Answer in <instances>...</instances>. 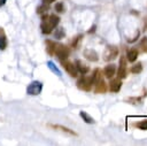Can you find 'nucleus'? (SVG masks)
Returning <instances> with one entry per match:
<instances>
[{"instance_id": "nucleus-26", "label": "nucleus", "mask_w": 147, "mask_h": 146, "mask_svg": "<svg viewBox=\"0 0 147 146\" xmlns=\"http://www.w3.org/2000/svg\"><path fill=\"white\" fill-rule=\"evenodd\" d=\"M137 126L140 129V130H147V120H144L141 122H139L137 124Z\"/></svg>"}, {"instance_id": "nucleus-24", "label": "nucleus", "mask_w": 147, "mask_h": 146, "mask_svg": "<svg viewBox=\"0 0 147 146\" xmlns=\"http://www.w3.org/2000/svg\"><path fill=\"white\" fill-rule=\"evenodd\" d=\"M63 36H64V31H63V28H59V29H56V32H55V37H56L57 39H61V38H63Z\"/></svg>"}, {"instance_id": "nucleus-14", "label": "nucleus", "mask_w": 147, "mask_h": 146, "mask_svg": "<svg viewBox=\"0 0 147 146\" xmlns=\"http://www.w3.org/2000/svg\"><path fill=\"white\" fill-rule=\"evenodd\" d=\"M107 91V84L106 82L102 79H100L95 85H94V92L95 93H105Z\"/></svg>"}, {"instance_id": "nucleus-2", "label": "nucleus", "mask_w": 147, "mask_h": 146, "mask_svg": "<svg viewBox=\"0 0 147 146\" xmlns=\"http://www.w3.org/2000/svg\"><path fill=\"white\" fill-rule=\"evenodd\" d=\"M54 54L57 56V59L60 61H63V60H67L68 59V56L70 54V49L65 45H63V44H56Z\"/></svg>"}, {"instance_id": "nucleus-5", "label": "nucleus", "mask_w": 147, "mask_h": 146, "mask_svg": "<svg viewBox=\"0 0 147 146\" xmlns=\"http://www.w3.org/2000/svg\"><path fill=\"white\" fill-rule=\"evenodd\" d=\"M118 56V48L116 46H107L106 51L103 53V60L105 61H111L115 60Z\"/></svg>"}, {"instance_id": "nucleus-22", "label": "nucleus", "mask_w": 147, "mask_h": 146, "mask_svg": "<svg viewBox=\"0 0 147 146\" xmlns=\"http://www.w3.org/2000/svg\"><path fill=\"white\" fill-rule=\"evenodd\" d=\"M140 47L144 52L147 53V37H144L141 40H140Z\"/></svg>"}, {"instance_id": "nucleus-7", "label": "nucleus", "mask_w": 147, "mask_h": 146, "mask_svg": "<svg viewBox=\"0 0 147 146\" xmlns=\"http://www.w3.org/2000/svg\"><path fill=\"white\" fill-rule=\"evenodd\" d=\"M127 76V67H126V59L125 56H121L119 59V64H118V70H117V77L123 79Z\"/></svg>"}, {"instance_id": "nucleus-18", "label": "nucleus", "mask_w": 147, "mask_h": 146, "mask_svg": "<svg viewBox=\"0 0 147 146\" xmlns=\"http://www.w3.org/2000/svg\"><path fill=\"white\" fill-rule=\"evenodd\" d=\"M6 47H7V38H6V36L3 33V30H2L0 32V49L3 51Z\"/></svg>"}, {"instance_id": "nucleus-3", "label": "nucleus", "mask_w": 147, "mask_h": 146, "mask_svg": "<svg viewBox=\"0 0 147 146\" xmlns=\"http://www.w3.org/2000/svg\"><path fill=\"white\" fill-rule=\"evenodd\" d=\"M92 85H93V83H92V77L90 76H85V75H83L78 80H77V86H78V89L79 90H82V91H90L91 89H92Z\"/></svg>"}, {"instance_id": "nucleus-8", "label": "nucleus", "mask_w": 147, "mask_h": 146, "mask_svg": "<svg viewBox=\"0 0 147 146\" xmlns=\"http://www.w3.org/2000/svg\"><path fill=\"white\" fill-rule=\"evenodd\" d=\"M121 87H122V79L121 78L117 77V78H114V79L110 80V83H109V90H110V92L117 93L121 90Z\"/></svg>"}, {"instance_id": "nucleus-15", "label": "nucleus", "mask_w": 147, "mask_h": 146, "mask_svg": "<svg viewBox=\"0 0 147 146\" xmlns=\"http://www.w3.org/2000/svg\"><path fill=\"white\" fill-rule=\"evenodd\" d=\"M91 77H92V83H93V85H95L100 79H102V71H101V69H99V68L94 69L93 75H92Z\"/></svg>"}, {"instance_id": "nucleus-27", "label": "nucleus", "mask_w": 147, "mask_h": 146, "mask_svg": "<svg viewBox=\"0 0 147 146\" xmlns=\"http://www.w3.org/2000/svg\"><path fill=\"white\" fill-rule=\"evenodd\" d=\"M55 0H44V3H47V5H49V3H52V2H54Z\"/></svg>"}, {"instance_id": "nucleus-6", "label": "nucleus", "mask_w": 147, "mask_h": 146, "mask_svg": "<svg viewBox=\"0 0 147 146\" xmlns=\"http://www.w3.org/2000/svg\"><path fill=\"white\" fill-rule=\"evenodd\" d=\"M61 64H62L63 69H64L71 77H77V76H78V70H77L76 66H75L72 62L67 61V60H63V61H61Z\"/></svg>"}, {"instance_id": "nucleus-13", "label": "nucleus", "mask_w": 147, "mask_h": 146, "mask_svg": "<svg viewBox=\"0 0 147 146\" xmlns=\"http://www.w3.org/2000/svg\"><path fill=\"white\" fill-rule=\"evenodd\" d=\"M115 72H116V67H115V64H113V63L106 66L105 69H103V75H105L107 78H109V79H111V77L115 75Z\"/></svg>"}, {"instance_id": "nucleus-1", "label": "nucleus", "mask_w": 147, "mask_h": 146, "mask_svg": "<svg viewBox=\"0 0 147 146\" xmlns=\"http://www.w3.org/2000/svg\"><path fill=\"white\" fill-rule=\"evenodd\" d=\"M59 23H60V17L56 14L48 15V17L45 21H41V24H40L41 32L45 34H49L57 26Z\"/></svg>"}, {"instance_id": "nucleus-11", "label": "nucleus", "mask_w": 147, "mask_h": 146, "mask_svg": "<svg viewBox=\"0 0 147 146\" xmlns=\"http://www.w3.org/2000/svg\"><path fill=\"white\" fill-rule=\"evenodd\" d=\"M126 57V61H129V62H134L136 60H137V57H138V49L137 48H129L127 51H126V55H125Z\"/></svg>"}, {"instance_id": "nucleus-21", "label": "nucleus", "mask_w": 147, "mask_h": 146, "mask_svg": "<svg viewBox=\"0 0 147 146\" xmlns=\"http://www.w3.org/2000/svg\"><path fill=\"white\" fill-rule=\"evenodd\" d=\"M82 38H83V34H78V36L72 40L71 46H72L74 48H77V47H78V45H79V43H80V40H82Z\"/></svg>"}, {"instance_id": "nucleus-20", "label": "nucleus", "mask_w": 147, "mask_h": 146, "mask_svg": "<svg viewBox=\"0 0 147 146\" xmlns=\"http://www.w3.org/2000/svg\"><path fill=\"white\" fill-rule=\"evenodd\" d=\"M47 66H48V68H49V69H51V70H52L54 74H56L57 76H61V71H60V70H59V69H57V68L54 66V63H53L52 61H49V62L47 63Z\"/></svg>"}, {"instance_id": "nucleus-12", "label": "nucleus", "mask_w": 147, "mask_h": 146, "mask_svg": "<svg viewBox=\"0 0 147 146\" xmlns=\"http://www.w3.org/2000/svg\"><path fill=\"white\" fill-rule=\"evenodd\" d=\"M75 66H76V68H77L78 72H80L82 75H86V74L88 72V70H90L88 66H87V64H85L82 60H77Z\"/></svg>"}, {"instance_id": "nucleus-9", "label": "nucleus", "mask_w": 147, "mask_h": 146, "mask_svg": "<svg viewBox=\"0 0 147 146\" xmlns=\"http://www.w3.org/2000/svg\"><path fill=\"white\" fill-rule=\"evenodd\" d=\"M48 126L52 128V129H54V130H59V131H61V132H63V133H68V135H70V136H76V135H77L74 130H71V129H69V128H67V126L60 125V124H48Z\"/></svg>"}, {"instance_id": "nucleus-17", "label": "nucleus", "mask_w": 147, "mask_h": 146, "mask_svg": "<svg viewBox=\"0 0 147 146\" xmlns=\"http://www.w3.org/2000/svg\"><path fill=\"white\" fill-rule=\"evenodd\" d=\"M79 115H80V117L84 120V122H86V123H88V124H93V123H94V118L91 117L86 112H80Z\"/></svg>"}, {"instance_id": "nucleus-19", "label": "nucleus", "mask_w": 147, "mask_h": 146, "mask_svg": "<svg viewBox=\"0 0 147 146\" xmlns=\"http://www.w3.org/2000/svg\"><path fill=\"white\" fill-rule=\"evenodd\" d=\"M141 70H142V64L141 63H136L130 69V71L132 74H139V72H141Z\"/></svg>"}, {"instance_id": "nucleus-4", "label": "nucleus", "mask_w": 147, "mask_h": 146, "mask_svg": "<svg viewBox=\"0 0 147 146\" xmlns=\"http://www.w3.org/2000/svg\"><path fill=\"white\" fill-rule=\"evenodd\" d=\"M42 90V83L39 80H33L26 87V93L30 95H38Z\"/></svg>"}, {"instance_id": "nucleus-25", "label": "nucleus", "mask_w": 147, "mask_h": 146, "mask_svg": "<svg viewBox=\"0 0 147 146\" xmlns=\"http://www.w3.org/2000/svg\"><path fill=\"white\" fill-rule=\"evenodd\" d=\"M54 8H55V10H56L57 13H63V11H64V6H63L62 2H57Z\"/></svg>"}, {"instance_id": "nucleus-23", "label": "nucleus", "mask_w": 147, "mask_h": 146, "mask_svg": "<svg viewBox=\"0 0 147 146\" xmlns=\"http://www.w3.org/2000/svg\"><path fill=\"white\" fill-rule=\"evenodd\" d=\"M46 10H48V5H47V3H44V5H41V6H39V7L37 8V13H38V14H42V13H45Z\"/></svg>"}, {"instance_id": "nucleus-10", "label": "nucleus", "mask_w": 147, "mask_h": 146, "mask_svg": "<svg viewBox=\"0 0 147 146\" xmlns=\"http://www.w3.org/2000/svg\"><path fill=\"white\" fill-rule=\"evenodd\" d=\"M84 56H85L88 61H93V62H95V61H98V60H99L98 53H96L94 49H91V48H88V49H85V51H84Z\"/></svg>"}, {"instance_id": "nucleus-16", "label": "nucleus", "mask_w": 147, "mask_h": 146, "mask_svg": "<svg viewBox=\"0 0 147 146\" xmlns=\"http://www.w3.org/2000/svg\"><path fill=\"white\" fill-rule=\"evenodd\" d=\"M55 46H56V43L53 41V40H46V51L49 55H53L54 54V51H55Z\"/></svg>"}, {"instance_id": "nucleus-28", "label": "nucleus", "mask_w": 147, "mask_h": 146, "mask_svg": "<svg viewBox=\"0 0 147 146\" xmlns=\"http://www.w3.org/2000/svg\"><path fill=\"white\" fill-rule=\"evenodd\" d=\"M6 1H7V0H0V7H2V6L6 3Z\"/></svg>"}]
</instances>
